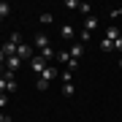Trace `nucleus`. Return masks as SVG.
I'll list each match as a JSON object with an SVG mask.
<instances>
[{
    "instance_id": "1a4fd4ad",
    "label": "nucleus",
    "mask_w": 122,
    "mask_h": 122,
    "mask_svg": "<svg viewBox=\"0 0 122 122\" xmlns=\"http://www.w3.org/2000/svg\"><path fill=\"white\" fill-rule=\"evenodd\" d=\"M106 38H109V41H117L119 38V30H117V27H109V30H106Z\"/></svg>"
},
{
    "instance_id": "423d86ee",
    "label": "nucleus",
    "mask_w": 122,
    "mask_h": 122,
    "mask_svg": "<svg viewBox=\"0 0 122 122\" xmlns=\"http://www.w3.org/2000/svg\"><path fill=\"white\" fill-rule=\"evenodd\" d=\"M95 27H98V16H92V14H90V16L84 19V30H87V33H92Z\"/></svg>"
},
{
    "instance_id": "6e6552de",
    "label": "nucleus",
    "mask_w": 122,
    "mask_h": 122,
    "mask_svg": "<svg viewBox=\"0 0 122 122\" xmlns=\"http://www.w3.org/2000/svg\"><path fill=\"white\" fill-rule=\"evenodd\" d=\"M54 76H57V68H54V65H49V68L44 71V73H41V79H46V81H52Z\"/></svg>"
},
{
    "instance_id": "7ed1b4c3",
    "label": "nucleus",
    "mask_w": 122,
    "mask_h": 122,
    "mask_svg": "<svg viewBox=\"0 0 122 122\" xmlns=\"http://www.w3.org/2000/svg\"><path fill=\"white\" fill-rule=\"evenodd\" d=\"M68 54L73 57V60H79V57L84 54V44H81V41H76V44H71V49H68Z\"/></svg>"
},
{
    "instance_id": "9d476101",
    "label": "nucleus",
    "mask_w": 122,
    "mask_h": 122,
    "mask_svg": "<svg viewBox=\"0 0 122 122\" xmlns=\"http://www.w3.org/2000/svg\"><path fill=\"white\" fill-rule=\"evenodd\" d=\"M8 14H11V5L8 3H0V19H5Z\"/></svg>"
},
{
    "instance_id": "f8f14e48",
    "label": "nucleus",
    "mask_w": 122,
    "mask_h": 122,
    "mask_svg": "<svg viewBox=\"0 0 122 122\" xmlns=\"http://www.w3.org/2000/svg\"><path fill=\"white\" fill-rule=\"evenodd\" d=\"M79 11H81L84 16H90V11H92V5H90V3H79Z\"/></svg>"
},
{
    "instance_id": "2eb2a0df",
    "label": "nucleus",
    "mask_w": 122,
    "mask_h": 122,
    "mask_svg": "<svg viewBox=\"0 0 122 122\" xmlns=\"http://www.w3.org/2000/svg\"><path fill=\"white\" fill-rule=\"evenodd\" d=\"M8 41H11V44H16V46H22V35H19V33H11Z\"/></svg>"
},
{
    "instance_id": "9b49d317",
    "label": "nucleus",
    "mask_w": 122,
    "mask_h": 122,
    "mask_svg": "<svg viewBox=\"0 0 122 122\" xmlns=\"http://www.w3.org/2000/svg\"><path fill=\"white\" fill-rule=\"evenodd\" d=\"M73 92H76V87H73V84H62V95H73Z\"/></svg>"
},
{
    "instance_id": "20e7f679",
    "label": "nucleus",
    "mask_w": 122,
    "mask_h": 122,
    "mask_svg": "<svg viewBox=\"0 0 122 122\" xmlns=\"http://www.w3.org/2000/svg\"><path fill=\"white\" fill-rule=\"evenodd\" d=\"M33 49H38V52H44V49H49V38L44 33L41 35H35V44H33Z\"/></svg>"
},
{
    "instance_id": "f03ea898",
    "label": "nucleus",
    "mask_w": 122,
    "mask_h": 122,
    "mask_svg": "<svg viewBox=\"0 0 122 122\" xmlns=\"http://www.w3.org/2000/svg\"><path fill=\"white\" fill-rule=\"evenodd\" d=\"M16 57H19V60H33L35 52H33V46H30V44H22V46L16 49Z\"/></svg>"
},
{
    "instance_id": "aec40b11",
    "label": "nucleus",
    "mask_w": 122,
    "mask_h": 122,
    "mask_svg": "<svg viewBox=\"0 0 122 122\" xmlns=\"http://www.w3.org/2000/svg\"><path fill=\"white\" fill-rule=\"evenodd\" d=\"M5 106V92H0V109Z\"/></svg>"
},
{
    "instance_id": "39448f33",
    "label": "nucleus",
    "mask_w": 122,
    "mask_h": 122,
    "mask_svg": "<svg viewBox=\"0 0 122 122\" xmlns=\"http://www.w3.org/2000/svg\"><path fill=\"white\" fill-rule=\"evenodd\" d=\"M19 65H22V60H19L16 54H14V57H5V71H11V73H14Z\"/></svg>"
},
{
    "instance_id": "6ab92c4d",
    "label": "nucleus",
    "mask_w": 122,
    "mask_h": 122,
    "mask_svg": "<svg viewBox=\"0 0 122 122\" xmlns=\"http://www.w3.org/2000/svg\"><path fill=\"white\" fill-rule=\"evenodd\" d=\"M114 46H117V49H119V52H122V35H119V38H117V41H114Z\"/></svg>"
},
{
    "instance_id": "dca6fc26",
    "label": "nucleus",
    "mask_w": 122,
    "mask_h": 122,
    "mask_svg": "<svg viewBox=\"0 0 122 122\" xmlns=\"http://www.w3.org/2000/svg\"><path fill=\"white\" fill-rule=\"evenodd\" d=\"M57 60H60V62H71V60H73V57H71L68 52H60V54H57Z\"/></svg>"
},
{
    "instance_id": "f3484780",
    "label": "nucleus",
    "mask_w": 122,
    "mask_h": 122,
    "mask_svg": "<svg viewBox=\"0 0 122 122\" xmlns=\"http://www.w3.org/2000/svg\"><path fill=\"white\" fill-rule=\"evenodd\" d=\"M52 19H54L52 14H41V25H52Z\"/></svg>"
},
{
    "instance_id": "4be33fe9",
    "label": "nucleus",
    "mask_w": 122,
    "mask_h": 122,
    "mask_svg": "<svg viewBox=\"0 0 122 122\" xmlns=\"http://www.w3.org/2000/svg\"><path fill=\"white\" fill-rule=\"evenodd\" d=\"M119 68H122V60H119Z\"/></svg>"
},
{
    "instance_id": "ddd939ff",
    "label": "nucleus",
    "mask_w": 122,
    "mask_h": 122,
    "mask_svg": "<svg viewBox=\"0 0 122 122\" xmlns=\"http://www.w3.org/2000/svg\"><path fill=\"white\" fill-rule=\"evenodd\" d=\"M35 87H38L41 92H44V90H49V81H46V79H41V76H38V81H35Z\"/></svg>"
},
{
    "instance_id": "a211bd4d",
    "label": "nucleus",
    "mask_w": 122,
    "mask_h": 122,
    "mask_svg": "<svg viewBox=\"0 0 122 122\" xmlns=\"http://www.w3.org/2000/svg\"><path fill=\"white\" fill-rule=\"evenodd\" d=\"M100 46H103V49H114V41H109V38H103V41H100Z\"/></svg>"
},
{
    "instance_id": "f257e3e1",
    "label": "nucleus",
    "mask_w": 122,
    "mask_h": 122,
    "mask_svg": "<svg viewBox=\"0 0 122 122\" xmlns=\"http://www.w3.org/2000/svg\"><path fill=\"white\" fill-rule=\"evenodd\" d=\"M30 65H33V73H38V76H41V73H44V71L49 68V62H46L41 54H35L33 60H30Z\"/></svg>"
},
{
    "instance_id": "0eeeda50",
    "label": "nucleus",
    "mask_w": 122,
    "mask_h": 122,
    "mask_svg": "<svg viewBox=\"0 0 122 122\" xmlns=\"http://www.w3.org/2000/svg\"><path fill=\"white\" fill-rule=\"evenodd\" d=\"M60 35H62V38H73V35H76V30H73V25H62V30H60Z\"/></svg>"
},
{
    "instance_id": "412c9836",
    "label": "nucleus",
    "mask_w": 122,
    "mask_h": 122,
    "mask_svg": "<svg viewBox=\"0 0 122 122\" xmlns=\"http://www.w3.org/2000/svg\"><path fill=\"white\" fill-rule=\"evenodd\" d=\"M0 122H11V117H5V114L0 111Z\"/></svg>"
},
{
    "instance_id": "4468645a",
    "label": "nucleus",
    "mask_w": 122,
    "mask_h": 122,
    "mask_svg": "<svg viewBox=\"0 0 122 122\" xmlns=\"http://www.w3.org/2000/svg\"><path fill=\"white\" fill-rule=\"evenodd\" d=\"M41 57H44V60L49 62V60H52V57H54V49H52V46H49V49H44V52H41Z\"/></svg>"
}]
</instances>
